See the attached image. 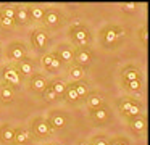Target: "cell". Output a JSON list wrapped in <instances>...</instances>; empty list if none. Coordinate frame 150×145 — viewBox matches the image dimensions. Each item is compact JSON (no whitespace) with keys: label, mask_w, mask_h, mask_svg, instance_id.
Here are the masks:
<instances>
[{"label":"cell","mask_w":150,"mask_h":145,"mask_svg":"<svg viewBox=\"0 0 150 145\" xmlns=\"http://www.w3.org/2000/svg\"><path fill=\"white\" fill-rule=\"evenodd\" d=\"M42 21H44V24L49 26V28H58L63 21V16H62V13L55 8H45Z\"/></svg>","instance_id":"6"},{"label":"cell","mask_w":150,"mask_h":145,"mask_svg":"<svg viewBox=\"0 0 150 145\" xmlns=\"http://www.w3.org/2000/svg\"><path fill=\"white\" fill-rule=\"evenodd\" d=\"M68 74H69V77H71V79H74V81H81L82 77H84L86 71H84V68L78 66V64H73V66L69 68Z\"/></svg>","instance_id":"24"},{"label":"cell","mask_w":150,"mask_h":145,"mask_svg":"<svg viewBox=\"0 0 150 145\" xmlns=\"http://www.w3.org/2000/svg\"><path fill=\"white\" fill-rule=\"evenodd\" d=\"M31 140V131L26 127H16L15 129V137L13 144L15 145H26Z\"/></svg>","instance_id":"13"},{"label":"cell","mask_w":150,"mask_h":145,"mask_svg":"<svg viewBox=\"0 0 150 145\" xmlns=\"http://www.w3.org/2000/svg\"><path fill=\"white\" fill-rule=\"evenodd\" d=\"M31 134H34L36 137L45 139V137H50V134H52V127L49 126V122H47L45 118L37 116V118H34L33 122H31Z\"/></svg>","instance_id":"3"},{"label":"cell","mask_w":150,"mask_h":145,"mask_svg":"<svg viewBox=\"0 0 150 145\" xmlns=\"http://www.w3.org/2000/svg\"><path fill=\"white\" fill-rule=\"evenodd\" d=\"M86 102H87V106L91 110H95V108H98V106L103 105V98H102V95L100 93H95V92L87 93V95H86Z\"/></svg>","instance_id":"20"},{"label":"cell","mask_w":150,"mask_h":145,"mask_svg":"<svg viewBox=\"0 0 150 145\" xmlns=\"http://www.w3.org/2000/svg\"><path fill=\"white\" fill-rule=\"evenodd\" d=\"M139 39H140V42H142L144 45H147V40H149V35H147V28H145V26L139 29Z\"/></svg>","instance_id":"34"},{"label":"cell","mask_w":150,"mask_h":145,"mask_svg":"<svg viewBox=\"0 0 150 145\" xmlns=\"http://www.w3.org/2000/svg\"><path fill=\"white\" fill-rule=\"evenodd\" d=\"M42 97L47 100V102H53V100H57V98H58V97L55 95V92H53V90L50 89V86H47V89L42 92Z\"/></svg>","instance_id":"31"},{"label":"cell","mask_w":150,"mask_h":145,"mask_svg":"<svg viewBox=\"0 0 150 145\" xmlns=\"http://www.w3.org/2000/svg\"><path fill=\"white\" fill-rule=\"evenodd\" d=\"M69 37L78 47H87L91 44V32L84 24H74L69 28Z\"/></svg>","instance_id":"1"},{"label":"cell","mask_w":150,"mask_h":145,"mask_svg":"<svg viewBox=\"0 0 150 145\" xmlns=\"http://www.w3.org/2000/svg\"><path fill=\"white\" fill-rule=\"evenodd\" d=\"M13 97H15L13 87L7 86V84H2V86H0V102L8 105V103L13 102Z\"/></svg>","instance_id":"19"},{"label":"cell","mask_w":150,"mask_h":145,"mask_svg":"<svg viewBox=\"0 0 150 145\" xmlns=\"http://www.w3.org/2000/svg\"><path fill=\"white\" fill-rule=\"evenodd\" d=\"M29 8V18L34 19V21H42L44 19V11H45V8L40 5H31L28 6Z\"/></svg>","instance_id":"22"},{"label":"cell","mask_w":150,"mask_h":145,"mask_svg":"<svg viewBox=\"0 0 150 145\" xmlns=\"http://www.w3.org/2000/svg\"><path fill=\"white\" fill-rule=\"evenodd\" d=\"M7 57L11 61H20L26 58V47L23 42H11L7 48Z\"/></svg>","instance_id":"5"},{"label":"cell","mask_w":150,"mask_h":145,"mask_svg":"<svg viewBox=\"0 0 150 145\" xmlns=\"http://www.w3.org/2000/svg\"><path fill=\"white\" fill-rule=\"evenodd\" d=\"M15 26V21L10 18H5V16L0 15V28L2 29H11Z\"/></svg>","instance_id":"30"},{"label":"cell","mask_w":150,"mask_h":145,"mask_svg":"<svg viewBox=\"0 0 150 145\" xmlns=\"http://www.w3.org/2000/svg\"><path fill=\"white\" fill-rule=\"evenodd\" d=\"M129 92H139L142 89V81L140 79H136V81H129V82H124L123 84Z\"/></svg>","instance_id":"28"},{"label":"cell","mask_w":150,"mask_h":145,"mask_svg":"<svg viewBox=\"0 0 150 145\" xmlns=\"http://www.w3.org/2000/svg\"><path fill=\"white\" fill-rule=\"evenodd\" d=\"M49 86H50V89L55 92L57 97H63V95H65V92H66V87H68V84H66L63 79H55L52 84H49Z\"/></svg>","instance_id":"21"},{"label":"cell","mask_w":150,"mask_h":145,"mask_svg":"<svg viewBox=\"0 0 150 145\" xmlns=\"http://www.w3.org/2000/svg\"><path fill=\"white\" fill-rule=\"evenodd\" d=\"M62 63H73V55H74V48L69 44H60L57 50L53 52Z\"/></svg>","instance_id":"8"},{"label":"cell","mask_w":150,"mask_h":145,"mask_svg":"<svg viewBox=\"0 0 150 145\" xmlns=\"http://www.w3.org/2000/svg\"><path fill=\"white\" fill-rule=\"evenodd\" d=\"M145 126H147V118L142 115L129 119V129L132 132H136V134H140V132L145 131Z\"/></svg>","instance_id":"15"},{"label":"cell","mask_w":150,"mask_h":145,"mask_svg":"<svg viewBox=\"0 0 150 145\" xmlns=\"http://www.w3.org/2000/svg\"><path fill=\"white\" fill-rule=\"evenodd\" d=\"M92 61V53L87 47H76L74 48V55H73V63L78 66L84 68L87 64H91Z\"/></svg>","instance_id":"4"},{"label":"cell","mask_w":150,"mask_h":145,"mask_svg":"<svg viewBox=\"0 0 150 145\" xmlns=\"http://www.w3.org/2000/svg\"><path fill=\"white\" fill-rule=\"evenodd\" d=\"M79 145H91V144H87V142H81Z\"/></svg>","instance_id":"38"},{"label":"cell","mask_w":150,"mask_h":145,"mask_svg":"<svg viewBox=\"0 0 150 145\" xmlns=\"http://www.w3.org/2000/svg\"><path fill=\"white\" fill-rule=\"evenodd\" d=\"M15 69L18 71V74H20V76H31V74L34 73V64H33V61L26 57V58H23V60L16 61Z\"/></svg>","instance_id":"12"},{"label":"cell","mask_w":150,"mask_h":145,"mask_svg":"<svg viewBox=\"0 0 150 145\" xmlns=\"http://www.w3.org/2000/svg\"><path fill=\"white\" fill-rule=\"evenodd\" d=\"M53 55V58H52V64H50V69H49V73H55V71H58L60 68H62V61L57 58V55L55 53H52Z\"/></svg>","instance_id":"32"},{"label":"cell","mask_w":150,"mask_h":145,"mask_svg":"<svg viewBox=\"0 0 150 145\" xmlns=\"http://www.w3.org/2000/svg\"><path fill=\"white\" fill-rule=\"evenodd\" d=\"M15 24H20V26H24L28 24L29 21V8L24 5H20L16 6V11H15Z\"/></svg>","instance_id":"14"},{"label":"cell","mask_w":150,"mask_h":145,"mask_svg":"<svg viewBox=\"0 0 150 145\" xmlns=\"http://www.w3.org/2000/svg\"><path fill=\"white\" fill-rule=\"evenodd\" d=\"M140 113H142V105H140L139 102H134L132 103V106L129 108V111H127V115L124 116V118H127V119H132V118H136V116H139Z\"/></svg>","instance_id":"27"},{"label":"cell","mask_w":150,"mask_h":145,"mask_svg":"<svg viewBox=\"0 0 150 145\" xmlns=\"http://www.w3.org/2000/svg\"><path fill=\"white\" fill-rule=\"evenodd\" d=\"M108 145H127V142H126V139L116 137V139H113V140H111Z\"/></svg>","instance_id":"36"},{"label":"cell","mask_w":150,"mask_h":145,"mask_svg":"<svg viewBox=\"0 0 150 145\" xmlns=\"http://www.w3.org/2000/svg\"><path fill=\"white\" fill-rule=\"evenodd\" d=\"M33 45L36 50H44L49 45V32L45 29H36L33 32Z\"/></svg>","instance_id":"9"},{"label":"cell","mask_w":150,"mask_h":145,"mask_svg":"<svg viewBox=\"0 0 150 145\" xmlns=\"http://www.w3.org/2000/svg\"><path fill=\"white\" fill-rule=\"evenodd\" d=\"M92 145H108V140L103 135H95L94 140H92Z\"/></svg>","instance_id":"35"},{"label":"cell","mask_w":150,"mask_h":145,"mask_svg":"<svg viewBox=\"0 0 150 145\" xmlns=\"http://www.w3.org/2000/svg\"><path fill=\"white\" fill-rule=\"evenodd\" d=\"M45 119H47V122H49V126L52 127V131L53 129H62V127H65V124H66V116L63 115L62 111H58V110L50 111L49 118H45Z\"/></svg>","instance_id":"10"},{"label":"cell","mask_w":150,"mask_h":145,"mask_svg":"<svg viewBox=\"0 0 150 145\" xmlns=\"http://www.w3.org/2000/svg\"><path fill=\"white\" fill-rule=\"evenodd\" d=\"M2 77H4V84L10 87H20L21 84V76L13 66H7L2 69Z\"/></svg>","instance_id":"7"},{"label":"cell","mask_w":150,"mask_h":145,"mask_svg":"<svg viewBox=\"0 0 150 145\" xmlns=\"http://www.w3.org/2000/svg\"><path fill=\"white\" fill-rule=\"evenodd\" d=\"M123 8L124 10H134L136 8V3H132V2L131 3H123Z\"/></svg>","instance_id":"37"},{"label":"cell","mask_w":150,"mask_h":145,"mask_svg":"<svg viewBox=\"0 0 150 145\" xmlns=\"http://www.w3.org/2000/svg\"><path fill=\"white\" fill-rule=\"evenodd\" d=\"M47 86H49V81H47L42 74H33V77H31V81H29V87L34 92L42 93L44 90L47 89Z\"/></svg>","instance_id":"11"},{"label":"cell","mask_w":150,"mask_h":145,"mask_svg":"<svg viewBox=\"0 0 150 145\" xmlns=\"http://www.w3.org/2000/svg\"><path fill=\"white\" fill-rule=\"evenodd\" d=\"M52 58H53V55L52 53H45L42 57V60H40V63H42V66L45 68L47 71L50 69V64H52Z\"/></svg>","instance_id":"33"},{"label":"cell","mask_w":150,"mask_h":145,"mask_svg":"<svg viewBox=\"0 0 150 145\" xmlns=\"http://www.w3.org/2000/svg\"><path fill=\"white\" fill-rule=\"evenodd\" d=\"M124 35V29L118 26H108L102 32V44L105 47H115L121 37Z\"/></svg>","instance_id":"2"},{"label":"cell","mask_w":150,"mask_h":145,"mask_svg":"<svg viewBox=\"0 0 150 145\" xmlns=\"http://www.w3.org/2000/svg\"><path fill=\"white\" fill-rule=\"evenodd\" d=\"M63 97H65L69 103H78L79 102V97H78V93H76L74 87H73V84H68L66 92H65V95H63Z\"/></svg>","instance_id":"26"},{"label":"cell","mask_w":150,"mask_h":145,"mask_svg":"<svg viewBox=\"0 0 150 145\" xmlns=\"http://www.w3.org/2000/svg\"><path fill=\"white\" fill-rule=\"evenodd\" d=\"M13 137H15V129L10 124H4L0 127V142L2 144H13Z\"/></svg>","instance_id":"17"},{"label":"cell","mask_w":150,"mask_h":145,"mask_svg":"<svg viewBox=\"0 0 150 145\" xmlns=\"http://www.w3.org/2000/svg\"><path fill=\"white\" fill-rule=\"evenodd\" d=\"M49 145H52V144H49Z\"/></svg>","instance_id":"39"},{"label":"cell","mask_w":150,"mask_h":145,"mask_svg":"<svg viewBox=\"0 0 150 145\" xmlns=\"http://www.w3.org/2000/svg\"><path fill=\"white\" fill-rule=\"evenodd\" d=\"M108 116H110V113H108V106H98V108L95 110H91V118L94 119L95 122H103L108 119Z\"/></svg>","instance_id":"18"},{"label":"cell","mask_w":150,"mask_h":145,"mask_svg":"<svg viewBox=\"0 0 150 145\" xmlns=\"http://www.w3.org/2000/svg\"><path fill=\"white\" fill-rule=\"evenodd\" d=\"M15 11H16V6H11V5H5L0 8V15L10 19H15Z\"/></svg>","instance_id":"29"},{"label":"cell","mask_w":150,"mask_h":145,"mask_svg":"<svg viewBox=\"0 0 150 145\" xmlns=\"http://www.w3.org/2000/svg\"><path fill=\"white\" fill-rule=\"evenodd\" d=\"M134 102H136V100L131 98V97H124V98H121L120 102H118V108H120L121 115L126 116V115H127V111H129V108L132 106V103H134Z\"/></svg>","instance_id":"23"},{"label":"cell","mask_w":150,"mask_h":145,"mask_svg":"<svg viewBox=\"0 0 150 145\" xmlns=\"http://www.w3.org/2000/svg\"><path fill=\"white\" fill-rule=\"evenodd\" d=\"M121 77H123L124 82H129V81H136V79H140V71L137 66H126L123 71H121Z\"/></svg>","instance_id":"16"},{"label":"cell","mask_w":150,"mask_h":145,"mask_svg":"<svg viewBox=\"0 0 150 145\" xmlns=\"http://www.w3.org/2000/svg\"><path fill=\"white\" fill-rule=\"evenodd\" d=\"M71 84H73V87H74L76 93H78L79 100H81V98H86V95L89 93L87 84H86V82H81V81H76V82H71Z\"/></svg>","instance_id":"25"}]
</instances>
